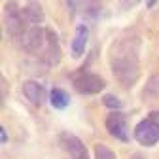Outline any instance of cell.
Returning <instances> with one entry per match:
<instances>
[{
  "mask_svg": "<svg viewBox=\"0 0 159 159\" xmlns=\"http://www.w3.org/2000/svg\"><path fill=\"white\" fill-rule=\"evenodd\" d=\"M72 84H74V89L78 93H82V95H97V93H101L106 87L104 78H101L95 72L85 70V66L80 68L72 76Z\"/></svg>",
  "mask_w": 159,
  "mask_h": 159,
  "instance_id": "obj_3",
  "label": "cell"
},
{
  "mask_svg": "<svg viewBox=\"0 0 159 159\" xmlns=\"http://www.w3.org/2000/svg\"><path fill=\"white\" fill-rule=\"evenodd\" d=\"M59 146H61V150L66 153L68 159H89L85 144L80 140L76 134L63 133L61 136H59Z\"/></svg>",
  "mask_w": 159,
  "mask_h": 159,
  "instance_id": "obj_6",
  "label": "cell"
},
{
  "mask_svg": "<svg viewBox=\"0 0 159 159\" xmlns=\"http://www.w3.org/2000/svg\"><path fill=\"white\" fill-rule=\"evenodd\" d=\"M93 153H95V159H117V155L106 144H95Z\"/></svg>",
  "mask_w": 159,
  "mask_h": 159,
  "instance_id": "obj_13",
  "label": "cell"
},
{
  "mask_svg": "<svg viewBox=\"0 0 159 159\" xmlns=\"http://www.w3.org/2000/svg\"><path fill=\"white\" fill-rule=\"evenodd\" d=\"M4 23H6V30L11 38H19L21 40L23 34L29 30L27 29V19L23 15V8H19L17 2H8L6 4V19H4Z\"/></svg>",
  "mask_w": 159,
  "mask_h": 159,
  "instance_id": "obj_4",
  "label": "cell"
},
{
  "mask_svg": "<svg viewBox=\"0 0 159 159\" xmlns=\"http://www.w3.org/2000/svg\"><path fill=\"white\" fill-rule=\"evenodd\" d=\"M49 102H51L53 108L63 110V108H66V106L70 104V97H68V93H66L65 89L55 87V89H51V93H49Z\"/></svg>",
  "mask_w": 159,
  "mask_h": 159,
  "instance_id": "obj_12",
  "label": "cell"
},
{
  "mask_svg": "<svg viewBox=\"0 0 159 159\" xmlns=\"http://www.w3.org/2000/svg\"><path fill=\"white\" fill-rule=\"evenodd\" d=\"M140 42L136 36L119 38L110 48V68L123 87H133L140 78Z\"/></svg>",
  "mask_w": 159,
  "mask_h": 159,
  "instance_id": "obj_1",
  "label": "cell"
},
{
  "mask_svg": "<svg viewBox=\"0 0 159 159\" xmlns=\"http://www.w3.org/2000/svg\"><path fill=\"white\" fill-rule=\"evenodd\" d=\"M102 104H104V106H108V108H114V112H117L119 108L123 106V101H119V97H116V95L108 93V95H104V97H102Z\"/></svg>",
  "mask_w": 159,
  "mask_h": 159,
  "instance_id": "obj_15",
  "label": "cell"
},
{
  "mask_svg": "<svg viewBox=\"0 0 159 159\" xmlns=\"http://www.w3.org/2000/svg\"><path fill=\"white\" fill-rule=\"evenodd\" d=\"M84 8H85V11H84V13L91 15L93 19H97V15L101 13V10H102V6L98 4V2H85V4H84Z\"/></svg>",
  "mask_w": 159,
  "mask_h": 159,
  "instance_id": "obj_16",
  "label": "cell"
},
{
  "mask_svg": "<svg viewBox=\"0 0 159 159\" xmlns=\"http://www.w3.org/2000/svg\"><path fill=\"white\" fill-rule=\"evenodd\" d=\"M0 138H2V144H6V142H8V134H6V129H4V127L0 129Z\"/></svg>",
  "mask_w": 159,
  "mask_h": 159,
  "instance_id": "obj_17",
  "label": "cell"
},
{
  "mask_svg": "<svg viewBox=\"0 0 159 159\" xmlns=\"http://www.w3.org/2000/svg\"><path fill=\"white\" fill-rule=\"evenodd\" d=\"M87 40H89V29H87V25H84V23L76 25V32H74L72 44H70L74 59H80V57L84 55V51L87 48Z\"/></svg>",
  "mask_w": 159,
  "mask_h": 159,
  "instance_id": "obj_10",
  "label": "cell"
},
{
  "mask_svg": "<svg viewBox=\"0 0 159 159\" xmlns=\"http://www.w3.org/2000/svg\"><path fill=\"white\" fill-rule=\"evenodd\" d=\"M106 131L110 136H114L116 140L129 142V127H127V116L121 112H110L106 117Z\"/></svg>",
  "mask_w": 159,
  "mask_h": 159,
  "instance_id": "obj_7",
  "label": "cell"
},
{
  "mask_svg": "<svg viewBox=\"0 0 159 159\" xmlns=\"http://www.w3.org/2000/svg\"><path fill=\"white\" fill-rule=\"evenodd\" d=\"M61 57H63V51H61V46H59V38H57V34L51 29H48L46 48L42 51V61L48 66H55V65L61 63Z\"/></svg>",
  "mask_w": 159,
  "mask_h": 159,
  "instance_id": "obj_8",
  "label": "cell"
},
{
  "mask_svg": "<svg viewBox=\"0 0 159 159\" xmlns=\"http://www.w3.org/2000/svg\"><path fill=\"white\" fill-rule=\"evenodd\" d=\"M134 138L142 146H155L159 142V110L150 112V116L134 127Z\"/></svg>",
  "mask_w": 159,
  "mask_h": 159,
  "instance_id": "obj_2",
  "label": "cell"
},
{
  "mask_svg": "<svg viewBox=\"0 0 159 159\" xmlns=\"http://www.w3.org/2000/svg\"><path fill=\"white\" fill-rule=\"evenodd\" d=\"M23 15L29 23H34V27H38V23L44 21V8L38 2H27L23 6Z\"/></svg>",
  "mask_w": 159,
  "mask_h": 159,
  "instance_id": "obj_11",
  "label": "cell"
},
{
  "mask_svg": "<svg viewBox=\"0 0 159 159\" xmlns=\"http://www.w3.org/2000/svg\"><path fill=\"white\" fill-rule=\"evenodd\" d=\"M144 97H159V74L157 76H152L150 78V82L144 89Z\"/></svg>",
  "mask_w": 159,
  "mask_h": 159,
  "instance_id": "obj_14",
  "label": "cell"
},
{
  "mask_svg": "<svg viewBox=\"0 0 159 159\" xmlns=\"http://www.w3.org/2000/svg\"><path fill=\"white\" fill-rule=\"evenodd\" d=\"M46 38H48V29L44 27H30L23 38H21V48L27 53H40L42 55L44 48H46Z\"/></svg>",
  "mask_w": 159,
  "mask_h": 159,
  "instance_id": "obj_5",
  "label": "cell"
},
{
  "mask_svg": "<svg viewBox=\"0 0 159 159\" xmlns=\"http://www.w3.org/2000/svg\"><path fill=\"white\" fill-rule=\"evenodd\" d=\"M23 95L27 97V101H30L34 106H42L48 101V91L42 84L34 82V80H29V82L23 84Z\"/></svg>",
  "mask_w": 159,
  "mask_h": 159,
  "instance_id": "obj_9",
  "label": "cell"
}]
</instances>
